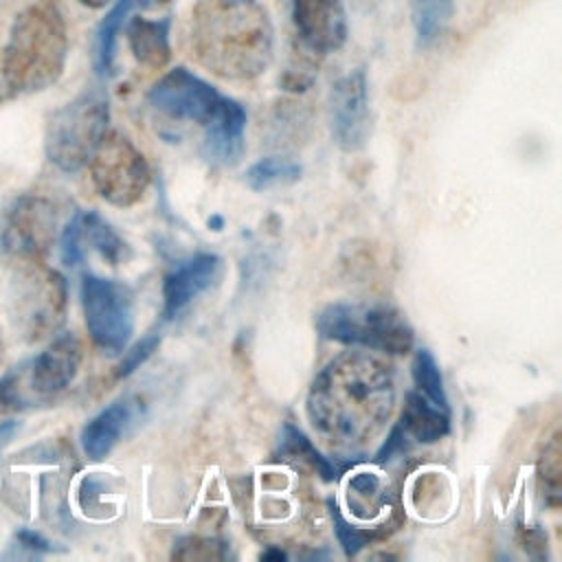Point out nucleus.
<instances>
[{"instance_id":"nucleus-25","label":"nucleus","mask_w":562,"mask_h":562,"mask_svg":"<svg viewBox=\"0 0 562 562\" xmlns=\"http://www.w3.org/2000/svg\"><path fill=\"white\" fill-rule=\"evenodd\" d=\"M538 476L542 483L544 501L551 507L560 505L562 494V448H560V432H555L549 443L542 450L540 463H538Z\"/></svg>"},{"instance_id":"nucleus-18","label":"nucleus","mask_w":562,"mask_h":562,"mask_svg":"<svg viewBox=\"0 0 562 562\" xmlns=\"http://www.w3.org/2000/svg\"><path fill=\"white\" fill-rule=\"evenodd\" d=\"M397 426L411 443H435L450 432V413L430 404L422 393L411 391Z\"/></svg>"},{"instance_id":"nucleus-2","label":"nucleus","mask_w":562,"mask_h":562,"mask_svg":"<svg viewBox=\"0 0 562 562\" xmlns=\"http://www.w3.org/2000/svg\"><path fill=\"white\" fill-rule=\"evenodd\" d=\"M189 44L198 64L213 75L248 81L270 66L274 33L259 0H198Z\"/></svg>"},{"instance_id":"nucleus-27","label":"nucleus","mask_w":562,"mask_h":562,"mask_svg":"<svg viewBox=\"0 0 562 562\" xmlns=\"http://www.w3.org/2000/svg\"><path fill=\"white\" fill-rule=\"evenodd\" d=\"M171 558H176V560H224L226 547L220 540L189 536V538H180L173 544Z\"/></svg>"},{"instance_id":"nucleus-4","label":"nucleus","mask_w":562,"mask_h":562,"mask_svg":"<svg viewBox=\"0 0 562 562\" xmlns=\"http://www.w3.org/2000/svg\"><path fill=\"white\" fill-rule=\"evenodd\" d=\"M316 329L325 340L393 356L408 353L415 342L406 316L384 303H331L318 312Z\"/></svg>"},{"instance_id":"nucleus-1","label":"nucleus","mask_w":562,"mask_h":562,"mask_svg":"<svg viewBox=\"0 0 562 562\" xmlns=\"http://www.w3.org/2000/svg\"><path fill=\"white\" fill-rule=\"evenodd\" d=\"M393 404L391 367L362 351H345L314 378L305 408L327 443L353 450L382 432Z\"/></svg>"},{"instance_id":"nucleus-23","label":"nucleus","mask_w":562,"mask_h":562,"mask_svg":"<svg viewBox=\"0 0 562 562\" xmlns=\"http://www.w3.org/2000/svg\"><path fill=\"white\" fill-rule=\"evenodd\" d=\"M281 452L288 457H296L301 461H305L323 481H334L340 472L336 470V465L325 459L314 443L292 424H283V435H281Z\"/></svg>"},{"instance_id":"nucleus-30","label":"nucleus","mask_w":562,"mask_h":562,"mask_svg":"<svg viewBox=\"0 0 562 562\" xmlns=\"http://www.w3.org/2000/svg\"><path fill=\"white\" fill-rule=\"evenodd\" d=\"M103 492H105V481L101 476H86L79 487V501H81L83 509L88 512V509L97 507Z\"/></svg>"},{"instance_id":"nucleus-7","label":"nucleus","mask_w":562,"mask_h":562,"mask_svg":"<svg viewBox=\"0 0 562 562\" xmlns=\"http://www.w3.org/2000/svg\"><path fill=\"white\" fill-rule=\"evenodd\" d=\"M97 193L114 206L136 204L149 187V165L121 132H108L88 160Z\"/></svg>"},{"instance_id":"nucleus-13","label":"nucleus","mask_w":562,"mask_h":562,"mask_svg":"<svg viewBox=\"0 0 562 562\" xmlns=\"http://www.w3.org/2000/svg\"><path fill=\"white\" fill-rule=\"evenodd\" d=\"M224 261L215 252H198L176 263L162 281V316L173 321L180 316L202 292L217 283Z\"/></svg>"},{"instance_id":"nucleus-8","label":"nucleus","mask_w":562,"mask_h":562,"mask_svg":"<svg viewBox=\"0 0 562 562\" xmlns=\"http://www.w3.org/2000/svg\"><path fill=\"white\" fill-rule=\"evenodd\" d=\"M222 99L224 94H220L217 88L184 66L165 72L147 92V101L156 112L202 127L215 116Z\"/></svg>"},{"instance_id":"nucleus-16","label":"nucleus","mask_w":562,"mask_h":562,"mask_svg":"<svg viewBox=\"0 0 562 562\" xmlns=\"http://www.w3.org/2000/svg\"><path fill=\"white\" fill-rule=\"evenodd\" d=\"M138 402L134 397H121L97 413L81 430V448L92 461L105 459L121 441L125 430L138 417Z\"/></svg>"},{"instance_id":"nucleus-6","label":"nucleus","mask_w":562,"mask_h":562,"mask_svg":"<svg viewBox=\"0 0 562 562\" xmlns=\"http://www.w3.org/2000/svg\"><path fill=\"white\" fill-rule=\"evenodd\" d=\"M79 294L92 342L105 353H121L134 334V292L121 281L83 274Z\"/></svg>"},{"instance_id":"nucleus-9","label":"nucleus","mask_w":562,"mask_h":562,"mask_svg":"<svg viewBox=\"0 0 562 562\" xmlns=\"http://www.w3.org/2000/svg\"><path fill=\"white\" fill-rule=\"evenodd\" d=\"M66 283L53 270H31L15 279L13 314L24 336L40 338L64 318Z\"/></svg>"},{"instance_id":"nucleus-31","label":"nucleus","mask_w":562,"mask_h":562,"mask_svg":"<svg viewBox=\"0 0 562 562\" xmlns=\"http://www.w3.org/2000/svg\"><path fill=\"white\" fill-rule=\"evenodd\" d=\"M15 406H20L15 375H7L0 380V411H9Z\"/></svg>"},{"instance_id":"nucleus-20","label":"nucleus","mask_w":562,"mask_h":562,"mask_svg":"<svg viewBox=\"0 0 562 562\" xmlns=\"http://www.w3.org/2000/svg\"><path fill=\"white\" fill-rule=\"evenodd\" d=\"M417 48H428L452 18L454 0H408Z\"/></svg>"},{"instance_id":"nucleus-29","label":"nucleus","mask_w":562,"mask_h":562,"mask_svg":"<svg viewBox=\"0 0 562 562\" xmlns=\"http://www.w3.org/2000/svg\"><path fill=\"white\" fill-rule=\"evenodd\" d=\"M411 446H413L411 439H408V437L404 435V430L395 424V426L391 428V432L386 435L382 448L375 452V461H378V463H386V461H391L393 457L406 452Z\"/></svg>"},{"instance_id":"nucleus-28","label":"nucleus","mask_w":562,"mask_h":562,"mask_svg":"<svg viewBox=\"0 0 562 562\" xmlns=\"http://www.w3.org/2000/svg\"><path fill=\"white\" fill-rule=\"evenodd\" d=\"M158 345H160V334H147L145 338H140L136 345H132V347L123 353V358H121V362H119L114 375H116L119 380L132 375L140 364H145V362L151 358V353L158 349Z\"/></svg>"},{"instance_id":"nucleus-21","label":"nucleus","mask_w":562,"mask_h":562,"mask_svg":"<svg viewBox=\"0 0 562 562\" xmlns=\"http://www.w3.org/2000/svg\"><path fill=\"white\" fill-rule=\"evenodd\" d=\"M347 501L356 518L369 520L382 512L389 503V494L375 472H358L347 485Z\"/></svg>"},{"instance_id":"nucleus-10","label":"nucleus","mask_w":562,"mask_h":562,"mask_svg":"<svg viewBox=\"0 0 562 562\" xmlns=\"http://www.w3.org/2000/svg\"><path fill=\"white\" fill-rule=\"evenodd\" d=\"M329 125L336 145L345 151H358L369 138V90L362 68L338 77L329 90Z\"/></svg>"},{"instance_id":"nucleus-24","label":"nucleus","mask_w":562,"mask_h":562,"mask_svg":"<svg viewBox=\"0 0 562 562\" xmlns=\"http://www.w3.org/2000/svg\"><path fill=\"white\" fill-rule=\"evenodd\" d=\"M413 380H415L417 393H422L437 408L450 413L439 364H437L435 356L428 349H417V353L413 358Z\"/></svg>"},{"instance_id":"nucleus-17","label":"nucleus","mask_w":562,"mask_h":562,"mask_svg":"<svg viewBox=\"0 0 562 562\" xmlns=\"http://www.w3.org/2000/svg\"><path fill=\"white\" fill-rule=\"evenodd\" d=\"M125 35L130 50L134 59L149 68V70H160L169 64L171 59V44H169V29H171V18H143V15H130L125 20Z\"/></svg>"},{"instance_id":"nucleus-37","label":"nucleus","mask_w":562,"mask_h":562,"mask_svg":"<svg viewBox=\"0 0 562 562\" xmlns=\"http://www.w3.org/2000/svg\"><path fill=\"white\" fill-rule=\"evenodd\" d=\"M77 2H81V4L88 7V9H101V7L110 4L112 0H77Z\"/></svg>"},{"instance_id":"nucleus-22","label":"nucleus","mask_w":562,"mask_h":562,"mask_svg":"<svg viewBox=\"0 0 562 562\" xmlns=\"http://www.w3.org/2000/svg\"><path fill=\"white\" fill-rule=\"evenodd\" d=\"M303 169L299 162L285 156H268L257 162H252L246 169V184L252 191H268L274 187H285L292 184L301 178Z\"/></svg>"},{"instance_id":"nucleus-32","label":"nucleus","mask_w":562,"mask_h":562,"mask_svg":"<svg viewBox=\"0 0 562 562\" xmlns=\"http://www.w3.org/2000/svg\"><path fill=\"white\" fill-rule=\"evenodd\" d=\"M18 542L26 549H33V551H53L50 542L46 538H42L37 531H31V529H20L18 531Z\"/></svg>"},{"instance_id":"nucleus-38","label":"nucleus","mask_w":562,"mask_h":562,"mask_svg":"<svg viewBox=\"0 0 562 562\" xmlns=\"http://www.w3.org/2000/svg\"><path fill=\"white\" fill-rule=\"evenodd\" d=\"M2 356H4V345H2V334H0V362H2Z\"/></svg>"},{"instance_id":"nucleus-12","label":"nucleus","mask_w":562,"mask_h":562,"mask_svg":"<svg viewBox=\"0 0 562 562\" xmlns=\"http://www.w3.org/2000/svg\"><path fill=\"white\" fill-rule=\"evenodd\" d=\"M292 22L301 50L316 59L338 50L347 40L342 0H292Z\"/></svg>"},{"instance_id":"nucleus-34","label":"nucleus","mask_w":562,"mask_h":562,"mask_svg":"<svg viewBox=\"0 0 562 562\" xmlns=\"http://www.w3.org/2000/svg\"><path fill=\"white\" fill-rule=\"evenodd\" d=\"M15 426H18L15 422H2V424H0V448L11 439Z\"/></svg>"},{"instance_id":"nucleus-15","label":"nucleus","mask_w":562,"mask_h":562,"mask_svg":"<svg viewBox=\"0 0 562 562\" xmlns=\"http://www.w3.org/2000/svg\"><path fill=\"white\" fill-rule=\"evenodd\" d=\"M81 364V342L75 334L57 336L33 362L29 371V386L37 395H55L64 391L77 375Z\"/></svg>"},{"instance_id":"nucleus-33","label":"nucleus","mask_w":562,"mask_h":562,"mask_svg":"<svg viewBox=\"0 0 562 562\" xmlns=\"http://www.w3.org/2000/svg\"><path fill=\"white\" fill-rule=\"evenodd\" d=\"M522 533V547L525 551H529L536 558V549H540V553L547 549V536L540 529H520Z\"/></svg>"},{"instance_id":"nucleus-5","label":"nucleus","mask_w":562,"mask_h":562,"mask_svg":"<svg viewBox=\"0 0 562 562\" xmlns=\"http://www.w3.org/2000/svg\"><path fill=\"white\" fill-rule=\"evenodd\" d=\"M110 105L101 88L77 94L48 116L44 151L61 171H79L108 134Z\"/></svg>"},{"instance_id":"nucleus-35","label":"nucleus","mask_w":562,"mask_h":562,"mask_svg":"<svg viewBox=\"0 0 562 562\" xmlns=\"http://www.w3.org/2000/svg\"><path fill=\"white\" fill-rule=\"evenodd\" d=\"M206 226H209L211 231L220 233V231L224 228V217H222V215H211V217L206 220Z\"/></svg>"},{"instance_id":"nucleus-14","label":"nucleus","mask_w":562,"mask_h":562,"mask_svg":"<svg viewBox=\"0 0 562 562\" xmlns=\"http://www.w3.org/2000/svg\"><path fill=\"white\" fill-rule=\"evenodd\" d=\"M246 110L239 101L224 97L215 116L204 125L202 156L220 167H233L239 162L246 149Z\"/></svg>"},{"instance_id":"nucleus-11","label":"nucleus","mask_w":562,"mask_h":562,"mask_svg":"<svg viewBox=\"0 0 562 562\" xmlns=\"http://www.w3.org/2000/svg\"><path fill=\"white\" fill-rule=\"evenodd\" d=\"M57 233L55 206L40 195H24L9 213L4 226V248L24 259L46 255Z\"/></svg>"},{"instance_id":"nucleus-3","label":"nucleus","mask_w":562,"mask_h":562,"mask_svg":"<svg viewBox=\"0 0 562 562\" xmlns=\"http://www.w3.org/2000/svg\"><path fill=\"white\" fill-rule=\"evenodd\" d=\"M68 35L53 4L35 2L18 13L2 55V77L18 94L53 86L66 66Z\"/></svg>"},{"instance_id":"nucleus-26","label":"nucleus","mask_w":562,"mask_h":562,"mask_svg":"<svg viewBox=\"0 0 562 562\" xmlns=\"http://www.w3.org/2000/svg\"><path fill=\"white\" fill-rule=\"evenodd\" d=\"M329 512H331V518H334L336 538H338V542H340V547H342V551H345L347 558L358 555L371 540H375V538L382 536V531H378V529H371V531H369V529H358V527H353V525L340 514L338 505L331 503V501H329Z\"/></svg>"},{"instance_id":"nucleus-36","label":"nucleus","mask_w":562,"mask_h":562,"mask_svg":"<svg viewBox=\"0 0 562 562\" xmlns=\"http://www.w3.org/2000/svg\"><path fill=\"white\" fill-rule=\"evenodd\" d=\"M261 560H285V553L281 549H268L261 553Z\"/></svg>"},{"instance_id":"nucleus-19","label":"nucleus","mask_w":562,"mask_h":562,"mask_svg":"<svg viewBox=\"0 0 562 562\" xmlns=\"http://www.w3.org/2000/svg\"><path fill=\"white\" fill-rule=\"evenodd\" d=\"M72 222L83 252L90 248L99 252L110 266H119L130 257V246L99 213L79 211L72 215Z\"/></svg>"}]
</instances>
